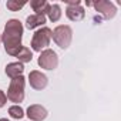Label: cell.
<instances>
[{
    "mask_svg": "<svg viewBox=\"0 0 121 121\" xmlns=\"http://www.w3.org/2000/svg\"><path fill=\"white\" fill-rule=\"evenodd\" d=\"M23 24L17 19H10L7 20L3 34H2V41L4 44V50L9 56L16 57L19 51L22 50V37H23Z\"/></svg>",
    "mask_w": 121,
    "mask_h": 121,
    "instance_id": "cell-1",
    "label": "cell"
},
{
    "mask_svg": "<svg viewBox=\"0 0 121 121\" xmlns=\"http://www.w3.org/2000/svg\"><path fill=\"white\" fill-rule=\"evenodd\" d=\"M24 84H26V78L23 76L10 80V86H9L7 94H6L7 100H10L12 103H16V105H19V103H22L24 100Z\"/></svg>",
    "mask_w": 121,
    "mask_h": 121,
    "instance_id": "cell-2",
    "label": "cell"
},
{
    "mask_svg": "<svg viewBox=\"0 0 121 121\" xmlns=\"http://www.w3.org/2000/svg\"><path fill=\"white\" fill-rule=\"evenodd\" d=\"M51 39L60 48H67L71 44L73 39V30L70 26L66 24H60L54 30H51Z\"/></svg>",
    "mask_w": 121,
    "mask_h": 121,
    "instance_id": "cell-3",
    "label": "cell"
},
{
    "mask_svg": "<svg viewBox=\"0 0 121 121\" xmlns=\"http://www.w3.org/2000/svg\"><path fill=\"white\" fill-rule=\"evenodd\" d=\"M50 41H51V29L48 27H41L39 29L33 37H31V48L34 51H43L46 50L48 46H50Z\"/></svg>",
    "mask_w": 121,
    "mask_h": 121,
    "instance_id": "cell-4",
    "label": "cell"
},
{
    "mask_svg": "<svg viewBox=\"0 0 121 121\" xmlns=\"http://www.w3.org/2000/svg\"><path fill=\"white\" fill-rule=\"evenodd\" d=\"M37 63L41 69L44 70H54L57 69L58 66V56L54 50L51 48H46L40 53L39 56V60H37Z\"/></svg>",
    "mask_w": 121,
    "mask_h": 121,
    "instance_id": "cell-5",
    "label": "cell"
},
{
    "mask_svg": "<svg viewBox=\"0 0 121 121\" xmlns=\"http://www.w3.org/2000/svg\"><path fill=\"white\" fill-rule=\"evenodd\" d=\"M90 6H93L95 9V12H98L107 20L112 19L115 16V13H117V7L114 6V3L107 2V0H98L95 3H90Z\"/></svg>",
    "mask_w": 121,
    "mask_h": 121,
    "instance_id": "cell-6",
    "label": "cell"
},
{
    "mask_svg": "<svg viewBox=\"0 0 121 121\" xmlns=\"http://www.w3.org/2000/svg\"><path fill=\"white\" fill-rule=\"evenodd\" d=\"M66 16L71 22H80V20H83L86 17V10L81 7L80 0H76V2H67Z\"/></svg>",
    "mask_w": 121,
    "mask_h": 121,
    "instance_id": "cell-7",
    "label": "cell"
},
{
    "mask_svg": "<svg viewBox=\"0 0 121 121\" xmlns=\"http://www.w3.org/2000/svg\"><path fill=\"white\" fill-rule=\"evenodd\" d=\"M29 83H30V87L34 88V90H44L48 84V78L41 71L33 70L29 74Z\"/></svg>",
    "mask_w": 121,
    "mask_h": 121,
    "instance_id": "cell-8",
    "label": "cell"
},
{
    "mask_svg": "<svg viewBox=\"0 0 121 121\" xmlns=\"http://www.w3.org/2000/svg\"><path fill=\"white\" fill-rule=\"evenodd\" d=\"M47 115H48L47 110L40 104H33L27 108V117L31 121H43L47 118Z\"/></svg>",
    "mask_w": 121,
    "mask_h": 121,
    "instance_id": "cell-9",
    "label": "cell"
},
{
    "mask_svg": "<svg viewBox=\"0 0 121 121\" xmlns=\"http://www.w3.org/2000/svg\"><path fill=\"white\" fill-rule=\"evenodd\" d=\"M4 71H6V76L13 80V78H16V77L23 76L24 66H23L22 63H19V61H16V63H9V64L6 66V70H4Z\"/></svg>",
    "mask_w": 121,
    "mask_h": 121,
    "instance_id": "cell-10",
    "label": "cell"
},
{
    "mask_svg": "<svg viewBox=\"0 0 121 121\" xmlns=\"http://www.w3.org/2000/svg\"><path fill=\"white\" fill-rule=\"evenodd\" d=\"M44 24H46V16H43V14H31L26 19V26L30 30H33L36 27H41Z\"/></svg>",
    "mask_w": 121,
    "mask_h": 121,
    "instance_id": "cell-11",
    "label": "cell"
},
{
    "mask_svg": "<svg viewBox=\"0 0 121 121\" xmlns=\"http://www.w3.org/2000/svg\"><path fill=\"white\" fill-rule=\"evenodd\" d=\"M30 6H31L33 12H36L34 14H43V16H46L50 3H47L46 0H33V2H30Z\"/></svg>",
    "mask_w": 121,
    "mask_h": 121,
    "instance_id": "cell-12",
    "label": "cell"
},
{
    "mask_svg": "<svg viewBox=\"0 0 121 121\" xmlns=\"http://www.w3.org/2000/svg\"><path fill=\"white\" fill-rule=\"evenodd\" d=\"M47 17L50 22H58L61 17V7L58 4H50L47 10Z\"/></svg>",
    "mask_w": 121,
    "mask_h": 121,
    "instance_id": "cell-13",
    "label": "cell"
},
{
    "mask_svg": "<svg viewBox=\"0 0 121 121\" xmlns=\"http://www.w3.org/2000/svg\"><path fill=\"white\" fill-rule=\"evenodd\" d=\"M17 58H19V63H30L31 60H33V53H31V50L29 48V47H22V50L19 51V54L16 56Z\"/></svg>",
    "mask_w": 121,
    "mask_h": 121,
    "instance_id": "cell-14",
    "label": "cell"
},
{
    "mask_svg": "<svg viewBox=\"0 0 121 121\" xmlns=\"http://www.w3.org/2000/svg\"><path fill=\"white\" fill-rule=\"evenodd\" d=\"M9 114H10V117L12 118H16V120H20V118H23L24 117V111H23V108L20 107V105H12L10 108H9Z\"/></svg>",
    "mask_w": 121,
    "mask_h": 121,
    "instance_id": "cell-15",
    "label": "cell"
},
{
    "mask_svg": "<svg viewBox=\"0 0 121 121\" xmlns=\"http://www.w3.org/2000/svg\"><path fill=\"white\" fill-rule=\"evenodd\" d=\"M7 9L10 12H19L20 9H23L26 6V2H16V0H9V2L6 3Z\"/></svg>",
    "mask_w": 121,
    "mask_h": 121,
    "instance_id": "cell-16",
    "label": "cell"
},
{
    "mask_svg": "<svg viewBox=\"0 0 121 121\" xmlns=\"http://www.w3.org/2000/svg\"><path fill=\"white\" fill-rule=\"evenodd\" d=\"M6 103H7V95H6V93H4V91L0 90V108L4 107V105H6Z\"/></svg>",
    "mask_w": 121,
    "mask_h": 121,
    "instance_id": "cell-17",
    "label": "cell"
},
{
    "mask_svg": "<svg viewBox=\"0 0 121 121\" xmlns=\"http://www.w3.org/2000/svg\"><path fill=\"white\" fill-rule=\"evenodd\" d=\"M0 121H9L7 118H0Z\"/></svg>",
    "mask_w": 121,
    "mask_h": 121,
    "instance_id": "cell-18",
    "label": "cell"
},
{
    "mask_svg": "<svg viewBox=\"0 0 121 121\" xmlns=\"http://www.w3.org/2000/svg\"><path fill=\"white\" fill-rule=\"evenodd\" d=\"M0 41H2V39H0Z\"/></svg>",
    "mask_w": 121,
    "mask_h": 121,
    "instance_id": "cell-19",
    "label": "cell"
}]
</instances>
